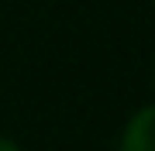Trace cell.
I'll return each mask as SVG.
<instances>
[{
	"label": "cell",
	"instance_id": "1",
	"mask_svg": "<svg viewBox=\"0 0 155 151\" xmlns=\"http://www.w3.org/2000/svg\"><path fill=\"white\" fill-rule=\"evenodd\" d=\"M121 151H155V103L127 120L121 134Z\"/></svg>",
	"mask_w": 155,
	"mask_h": 151
},
{
	"label": "cell",
	"instance_id": "2",
	"mask_svg": "<svg viewBox=\"0 0 155 151\" xmlns=\"http://www.w3.org/2000/svg\"><path fill=\"white\" fill-rule=\"evenodd\" d=\"M0 151H21V148H17L11 137H0Z\"/></svg>",
	"mask_w": 155,
	"mask_h": 151
},
{
	"label": "cell",
	"instance_id": "3",
	"mask_svg": "<svg viewBox=\"0 0 155 151\" xmlns=\"http://www.w3.org/2000/svg\"><path fill=\"white\" fill-rule=\"evenodd\" d=\"M152 83H155V72H152Z\"/></svg>",
	"mask_w": 155,
	"mask_h": 151
},
{
	"label": "cell",
	"instance_id": "4",
	"mask_svg": "<svg viewBox=\"0 0 155 151\" xmlns=\"http://www.w3.org/2000/svg\"><path fill=\"white\" fill-rule=\"evenodd\" d=\"M152 4H155V0H152Z\"/></svg>",
	"mask_w": 155,
	"mask_h": 151
}]
</instances>
